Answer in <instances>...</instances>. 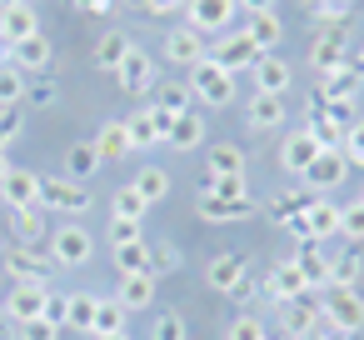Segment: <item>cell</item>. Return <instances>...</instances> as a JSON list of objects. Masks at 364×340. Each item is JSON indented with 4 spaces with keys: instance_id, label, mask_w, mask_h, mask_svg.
<instances>
[{
    "instance_id": "6da1fadb",
    "label": "cell",
    "mask_w": 364,
    "mask_h": 340,
    "mask_svg": "<svg viewBox=\"0 0 364 340\" xmlns=\"http://www.w3.org/2000/svg\"><path fill=\"white\" fill-rule=\"evenodd\" d=\"M90 255H95V235H90L80 220H60V225L50 230V260H55L60 270H80Z\"/></svg>"
},
{
    "instance_id": "7a4b0ae2",
    "label": "cell",
    "mask_w": 364,
    "mask_h": 340,
    "mask_svg": "<svg viewBox=\"0 0 364 340\" xmlns=\"http://www.w3.org/2000/svg\"><path fill=\"white\" fill-rule=\"evenodd\" d=\"M190 96H195L200 105H215V110H220V105H230V101H235V76L205 56V61L190 71Z\"/></svg>"
},
{
    "instance_id": "3957f363",
    "label": "cell",
    "mask_w": 364,
    "mask_h": 340,
    "mask_svg": "<svg viewBox=\"0 0 364 340\" xmlns=\"http://www.w3.org/2000/svg\"><path fill=\"white\" fill-rule=\"evenodd\" d=\"M41 210H60V215H85L90 210V190L80 180H60V175H41Z\"/></svg>"
},
{
    "instance_id": "277c9868",
    "label": "cell",
    "mask_w": 364,
    "mask_h": 340,
    "mask_svg": "<svg viewBox=\"0 0 364 340\" xmlns=\"http://www.w3.org/2000/svg\"><path fill=\"white\" fill-rule=\"evenodd\" d=\"M319 320H324V325H334L339 335H354V330L364 325V295H359V290H339V285H334V290L324 295V305H319Z\"/></svg>"
},
{
    "instance_id": "5b68a950",
    "label": "cell",
    "mask_w": 364,
    "mask_h": 340,
    "mask_svg": "<svg viewBox=\"0 0 364 340\" xmlns=\"http://www.w3.org/2000/svg\"><path fill=\"white\" fill-rule=\"evenodd\" d=\"M125 125H130V140H135V150H150V145H165V140H170V125H175V115H170V110H160V105L150 101V105H140V110H135Z\"/></svg>"
},
{
    "instance_id": "8992f818",
    "label": "cell",
    "mask_w": 364,
    "mask_h": 340,
    "mask_svg": "<svg viewBox=\"0 0 364 340\" xmlns=\"http://www.w3.org/2000/svg\"><path fill=\"white\" fill-rule=\"evenodd\" d=\"M240 16V6L235 0H185V26L190 31H200V36H210V31H230V21Z\"/></svg>"
},
{
    "instance_id": "52a82bcc",
    "label": "cell",
    "mask_w": 364,
    "mask_h": 340,
    "mask_svg": "<svg viewBox=\"0 0 364 340\" xmlns=\"http://www.w3.org/2000/svg\"><path fill=\"white\" fill-rule=\"evenodd\" d=\"M50 270H55V260L41 255L36 245H11V250H6V275H11L16 285H46Z\"/></svg>"
},
{
    "instance_id": "ba28073f",
    "label": "cell",
    "mask_w": 364,
    "mask_h": 340,
    "mask_svg": "<svg viewBox=\"0 0 364 340\" xmlns=\"http://www.w3.org/2000/svg\"><path fill=\"white\" fill-rule=\"evenodd\" d=\"M205 56H210V51H205V36H200V31H190V26H180V31H165V61H170V66H180V71H195Z\"/></svg>"
},
{
    "instance_id": "9c48e42d",
    "label": "cell",
    "mask_w": 364,
    "mask_h": 340,
    "mask_svg": "<svg viewBox=\"0 0 364 340\" xmlns=\"http://www.w3.org/2000/svg\"><path fill=\"white\" fill-rule=\"evenodd\" d=\"M210 61H215V66H225V71L235 76V71H250V66L259 61V46H255V41H250L245 31H225Z\"/></svg>"
},
{
    "instance_id": "30bf717a",
    "label": "cell",
    "mask_w": 364,
    "mask_h": 340,
    "mask_svg": "<svg viewBox=\"0 0 364 340\" xmlns=\"http://www.w3.org/2000/svg\"><path fill=\"white\" fill-rule=\"evenodd\" d=\"M349 180V160L339 155V150H319V160L304 170V185H309V195H324V190H339Z\"/></svg>"
},
{
    "instance_id": "8fae6325",
    "label": "cell",
    "mask_w": 364,
    "mask_h": 340,
    "mask_svg": "<svg viewBox=\"0 0 364 340\" xmlns=\"http://www.w3.org/2000/svg\"><path fill=\"white\" fill-rule=\"evenodd\" d=\"M309 295V280H304V265L289 255V260H279L274 270H269V300L274 305H289V300H304Z\"/></svg>"
},
{
    "instance_id": "7c38bea8",
    "label": "cell",
    "mask_w": 364,
    "mask_h": 340,
    "mask_svg": "<svg viewBox=\"0 0 364 340\" xmlns=\"http://www.w3.org/2000/svg\"><path fill=\"white\" fill-rule=\"evenodd\" d=\"M6 61H11L16 71H26V76H46V71H50V61H55V51H50V41H46V36L36 31V36L16 41Z\"/></svg>"
},
{
    "instance_id": "4fadbf2b",
    "label": "cell",
    "mask_w": 364,
    "mask_h": 340,
    "mask_svg": "<svg viewBox=\"0 0 364 340\" xmlns=\"http://www.w3.org/2000/svg\"><path fill=\"white\" fill-rule=\"evenodd\" d=\"M344 51H349L344 26H324V31H319V41L309 46V66L329 76V71H339V66H344Z\"/></svg>"
},
{
    "instance_id": "5bb4252c",
    "label": "cell",
    "mask_w": 364,
    "mask_h": 340,
    "mask_svg": "<svg viewBox=\"0 0 364 340\" xmlns=\"http://www.w3.org/2000/svg\"><path fill=\"white\" fill-rule=\"evenodd\" d=\"M0 200H6L11 210H26V205H41V175L36 170H6V180H0Z\"/></svg>"
},
{
    "instance_id": "9a60e30c",
    "label": "cell",
    "mask_w": 364,
    "mask_h": 340,
    "mask_svg": "<svg viewBox=\"0 0 364 340\" xmlns=\"http://www.w3.org/2000/svg\"><path fill=\"white\" fill-rule=\"evenodd\" d=\"M319 140L309 135V130H294V135H284V145H279V165L289 170V175H304L314 160H319Z\"/></svg>"
},
{
    "instance_id": "2e32d148",
    "label": "cell",
    "mask_w": 364,
    "mask_h": 340,
    "mask_svg": "<svg viewBox=\"0 0 364 340\" xmlns=\"http://www.w3.org/2000/svg\"><path fill=\"white\" fill-rule=\"evenodd\" d=\"M250 76H255V96H284L294 86V76H289V66L279 56H259L250 66Z\"/></svg>"
},
{
    "instance_id": "e0dca14e",
    "label": "cell",
    "mask_w": 364,
    "mask_h": 340,
    "mask_svg": "<svg viewBox=\"0 0 364 340\" xmlns=\"http://www.w3.org/2000/svg\"><path fill=\"white\" fill-rule=\"evenodd\" d=\"M115 76H120V86H125L130 96H145V91L155 86V61H150L140 46H130V56L120 61V71H115Z\"/></svg>"
},
{
    "instance_id": "ac0fdd59",
    "label": "cell",
    "mask_w": 364,
    "mask_h": 340,
    "mask_svg": "<svg viewBox=\"0 0 364 340\" xmlns=\"http://www.w3.org/2000/svg\"><path fill=\"white\" fill-rule=\"evenodd\" d=\"M115 300H120L125 310H150V305H155V275H150V270L120 275V285H115Z\"/></svg>"
},
{
    "instance_id": "d6986e66",
    "label": "cell",
    "mask_w": 364,
    "mask_h": 340,
    "mask_svg": "<svg viewBox=\"0 0 364 340\" xmlns=\"http://www.w3.org/2000/svg\"><path fill=\"white\" fill-rule=\"evenodd\" d=\"M46 300H50V290L46 285H16L11 295H6V315L21 325V320H36V315H46Z\"/></svg>"
},
{
    "instance_id": "ffe728a7",
    "label": "cell",
    "mask_w": 364,
    "mask_h": 340,
    "mask_svg": "<svg viewBox=\"0 0 364 340\" xmlns=\"http://www.w3.org/2000/svg\"><path fill=\"white\" fill-rule=\"evenodd\" d=\"M279 325H284L289 340H309V335L319 330V305H309V300H289V305H279Z\"/></svg>"
},
{
    "instance_id": "44dd1931",
    "label": "cell",
    "mask_w": 364,
    "mask_h": 340,
    "mask_svg": "<svg viewBox=\"0 0 364 340\" xmlns=\"http://www.w3.org/2000/svg\"><path fill=\"white\" fill-rule=\"evenodd\" d=\"M95 150H100V160H125V155L135 150L130 125H125V120H105V125L95 130Z\"/></svg>"
},
{
    "instance_id": "7402d4cb",
    "label": "cell",
    "mask_w": 364,
    "mask_h": 340,
    "mask_svg": "<svg viewBox=\"0 0 364 340\" xmlns=\"http://www.w3.org/2000/svg\"><path fill=\"white\" fill-rule=\"evenodd\" d=\"M299 220L309 225V235H314V240L339 235V205H334V200H324V195H309V205H304V215H299Z\"/></svg>"
},
{
    "instance_id": "603a6c76",
    "label": "cell",
    "mask_w": 364,
    "mask_h": 340,
    "mask_svg": "<svg viewBox=\"0 0 364 340\" xmlns=\"http://www.w3.org/2000/svg\"><path fill=\"white\" fill-rule=\"evenodd\" d=\"M289 120V110H284V96H255L250 101V130H279Z\"/></svg>"
},
{
    "instance_id": "cb8c5ba5",
    "label": "cell",
    "mask_w": 364,
    "mask_h": 340,
    "mask_svg": "<svg viewBox=\"0 0 364 340\" xmlns=\"http://www.w3.org/2000/svg\"><path fill=\"white\" fill-rule=\"evenodd\" d=\"M36 31H41V16H36V6H16V11H0V41H6V46H16V41L36 36Z\"/></svg>"
},
{
    "instance_id": "d4e9b609",
    "label": "cell",
    "mask_w": 364,
    "mask_h": 340,
    "mask_svg": "<svg viewBox=\"0 0 364 340\" xmlns=\"http://www.w3.org/2000/svg\"><path fill=\"white\" fill-rule=\"evenodd\" d=\"M245 36H250V41L259 46V56H274V46L284 41V21H279L274 11H264V16H250Z\"/></svg>"
},
{
    "instance_id": "484cf974",
    "label": "cell",
    "mask_w": 364,
    "mask_h": 340,
    "mask_svg": "<svg viewBox=\"0 0 364 340\" xmlns=\"http://www.w3.org/2000/svg\"><path fill=\"white\" fill-rule=\"evenodd\" d=\"M65 175L70 180H90V175H100V150H95V140H75L70 150H65Z\"/></svg>"
},
{
    "instance_id": "4316f807",
    "label": "cell",
    "mask_w": 364,
    "mask_h": 340,
    "mask_svg": "<svg viewBox=\"0 0 364 340\" xmlns=\"http://www.w3.org/2000/svg\"><path fill=\"white\" fill-rule=\"evenodd\" d=\"M195 210H200L205 220H220V225H225V220H250V215H255V200H220V195L205 190Z\"/></svg>"
},
{
    "instance_id": "83f0119b",
    "label": "cell",
    "mask_w": 364,
    "mask_h": 340,
    "mask_svg": "<svg viewBox=\"0 0 364 340\" xmlns=\"http://www.w3.org/2000/svg\"><path fill=\"white\" fill-rule=\"evenodd\" d=\"M46 230H50V225H46V210H41V205L11 210V235H16V245H41Z\"/></svg>"
},
{
    "instance_id": "f1b7e54d",
    "label": "cell",
    "mask_w": 364,
    "mask_h": 340,
    "mask_svg": "<svg viewBox=\"0 0 364 340\" xmlns=\"http://www.w3.org/2000/svg\"><path fill=\"white\" fill-rule=\"evenodd\" d=\"M245 275H250V270H245V255H215L210 270H205V280H210L215 290H225V295H230Z\"/></svg>"
},
{
    "instance_id": "f546056e",
    "label": "cell",
    "mask_w": 364,
    "mask_h": 340,
    "mask_svg": "<svg viewBox=\"0 0 364 340\" xmlns=\"http://www.w3.org/2000/svg\"><path fill=\"white\" fill-rule=\"evenodd\" d=\"M165 145H175V150H200V145H205V120H200L195 110L175 115V125H170V140H165Z\"/></svg>"
},
{
    "instance_id": "4dcf8cb0",
    "label": "cell",
    "mask_w": 364,
    "mask_h": 340,
    "mask_svg": "<svg viewBox=\"0 0 364 340\" xmlns=\"http://www.w3.org/2000/svg\"><path fill=\"white\" fill-rule=\"evenodd\" d=\"M95 305H100V295H90V290H75V295H65V325L70 330H95Z\"/></svg>"
},
{
    "instance_id": "1f68e13d",
    "label": "cell",
    "mask_w": 364,
    "mask_h": 340,
    "mask_svg": "<svg viewBox=\"0 0 364 340\" xmlns=\"http://www.w3.org/2000/svg\"><path fill=\"white\" fill-rule=\"evenodd\" d=\"M294 260L304 265V280H309V290H329V255H324L314 240H309V245H304Z\"/></svg>"
},
{
    "instance_id": "d6a6232c",
    "label": "cell",
    "mask_w": 364,
    "mask_h": 340,
    "mask_svg": "<svg viewBox=\"0 0 364 340\" xmlns=\"http://www.w3.org/2000/svg\"><path fill=\"white\" fill-rule=\"evenodd\" d=\"M304 130H309L324 150H339V140H344V130H349V125H344L339 115H329V110H314V120H309Z\"/></svg>"
},
{
    "instance_id": "836d02e7",
    "label": "cell",
    "mask_w": 364,
    "mask_h": 340,
    "mask_svg": "<svg viewBox=\"0 0 364 340\" xmlns=\"http://www.w3.org/2000/svg\"><path fill=\"white\" fill-rule=\"evenodd\" d=\"M130 185H135L150 205H160V200L170 195V170H160V165H140V175H135Z\"/></svg>"
},
{
    "instance_id": "e575fe53",
    "label": "cell",
    "mask_w": 364,
    "mask_h": 340,
    "mask_svg": "<svg viewBox=\"0 0 364 340\" xmlns=\"http://www.w3.org/2000/svg\"><path fill=\"white\" fill-rule=\"evenodd\" d=\"M125 56H130V41H125L120 31H105L100 46H95V66H100V71H120Z\"/></svg>"
},
{
    "instance_id": "d590c367",
    "label": "cell",
    "mask_w": 364,
    "mask_h": 340,
    "mask_svg": "<svg viewBox=\"0 0 364 340\" xmlns=\"http://www.w3.org/2000/svg\"><path fill=\"white\" fill-rule=\"evenodd\" d=\"M110 215H120V220H145V215H150V200H145L135 185H120L115 200H110Z\"/></svg>"
},
{
    "instance_id": "8d00e7d4",
    "label": "cell",
    "mask_w": 364,
    "mask_h": 340,
    "mask_svg": "<svg viewBox=\"0 0 364 340\" xmlns=\"http://www.w3.org/2000/svg\"><path fill=\"white\" fill-rule=\"evenodd\" d=\"M115 270L120 275H135V270H150V240H130V245H115Z\"/></svg>"
},
{
    "instance_id": "74e56055",
    "label": "cell",
    "mask_w": 364,
    "mask_h": 340,
    "mask_svg": "<svg viewBox=\"0 0 364 340\" xmlns=\"http://www.w3.org/2000/svg\"><path fill=\"white\" fill-rule=\"evenodd\" d=\"M125 315H130V310H125L115 295L100 300V305H95V330H90V335H120V330H125Z\"/></svg>"
},
{
    "instance_id": "f35d334b",
    "label": "cell",
    "mask_w": 364,
    "mask_h": 340,
    "mask_svg": "<svg viewBox=\"0 0 364 340\" xmlns=\"http://www.w3.org/2000/svg\"><path fill=\"white\" fill-rule=\"evenodd\" d=\"M225 340H269V330H264V320H259V310H240V315L230 320V330H225Z\"/></svg>"
},
{
    "instance_id": "ab89813d",
    "label": "cell",
    "mask_w": 364,
    "mask_h": 340,
    "mask_svg": "<svg viewBox=\"0 0 364 340\" xmlns=\"http://www.w3.org/2000/svg\"><path fill=\"white\" fill-rule=\"evenodd\" d=\"M0 105H26V71H16L11 61L0 66Z\"/></svg>"
},
{
    "instance_id": "60d3db41",
    "label": "cell",
    "mask_w": 364,
    "mask_h": 340,
    "mask_svg": "<svg viewBox=\"0 0 364 340\" xmlns=\"http://www.w3.org/2000/svg\"><path fill=\"white\" fill-rule=\"evenodd\" d=\"M210 175H245V150L240 145H215L210 150Z\"/></svg>"
},
{
    "instance_id": "b9f144b4",
    "label": "cell",
    "mask_w": 364,
    "mask_h": 340,
    "mask_svg": "<svg viewBox=\"0 0 364 340\" xmlns=\"http://www.w3.org/2000/svg\"><path fill=\"white\" fill-rule=\"evenodd\" d=\"M359 270H364L359 255H339V260H329V290H334V285H339V290H354V285H359Z\"/></svg>"
},
{
    "instance_id": "7bdbcfd3",
    "label": "cell",
    "mask_w": 364,
    "mask_h": 340,
    "mask_svg": "<svg viewBox=\"0 0 364 340\" xmlns=\"http://www.w3.org/2000/svg\"><path fill=\"white\" fill-rule=\"evenodd\" d=\"M150 340H190V325L180 310H160L155 325H150Z\"/></svg>"
},
{
    "instance_id": "ee69618b",
    "label": "cell",
    "mask_w": 364,
    "mask_h": 340,
    "mask_svg": "<svg viewBox=\"0 0 364 340\" xmlns=\"http://www.w3.org/2000/svg\"><path fill=\"white\" fill-rule=\"evenodd\" d=\"M190 101H195V96H190V86H180V81H165V86H160V96H155V105H160V110H170V115H185V110H190Z\"/></svg>"
},
{
    "instance_id": "f6af8a7d",
    "label": "cell",
    "mask_w": 364,
    "mask_h": 340,
    "mask_svg": "<svg viewBox=\"0 0 364 340\" xmlns=\"http://www.w3.org/2000/svg\"><path fill=\"white\" fill-rule=\"evenodd\" d=\"M339 235L344 240H364V195L349 200V205H339Z\"/></svg>"
},
{
    "instance_id": "bcb514c9",
    "label": "cell",
    "mask_w": 364,
    "mask_h": 340,
    "mask_svg": "<svg viewBox=\"0 0 364 340\" xmlns=\"http://www.w3.org/2000/svg\"><path fill=\"white\" fill-rule=\"evenodd\" d=\"M210 195H220V200H250V180L245 175H210Z\"/></svg>"
},
{
    "instance_id": "7dc6e473",
    "label": "cell",
    "mask_w": 364,
    "mask_h": 340,
    "mask_svg": "<svg viewBox=\"0 0 364 340\" xmlns=\"http://www.w3.org/2000/svg\"><path fill=\"white\" fill-rule=\"evenodd\" d=\"M339 155H344L349 165H364V120H349V130H344V140H339Z\"/></svg>"
},
{
    "instance_id": "c3c4849f",
    "label": "cell",
    "mask_w": 364,
    "mask_h": 340,
    "mask_svg": "<svg viewBox=\"0 0 364 340\" xmlns=\"http://www.w3.org/2000/svg\"><path fill=\"white\" fill-rule=\"evenodd\" d=\"M304 205H309V195H274V200H269V215L289 225L294 215H304Z\"/></svg>"
},
{
    "instance_id": "681fc988",
    "label": "cell",
    "mask_w": 364,
    "mask_h": 340,
    "mask_svg": "<svg viewBox=\"0 0 364 340\" xmlns=\"http://www.w3.org/2000/svg\"><path fill=\"white\" fill-rule=\"evenodd\" d=\"M105 240H110V250H115V245H130V240H145V235H140V220H120V215H110Z\"/></svg>"
},
{
    "instance_id": "f907efd6",
    "label": "cell",
    "mask_w": 364,
    "mask_h": 340,
    "mask_svg": "<svg viewBox=\"0 0 364 340\" xmlns=\"http://www.w3.org/2000/svg\"><path fill=\"white\" fill-rule=\"evenodd\" d=\"M16 330H21V340H60V325H55V320H46V315H36V320H21Z\"/></svg>"
},
{
    "instance_id": "816d5d0a",
    "label": "cell",
    "mask_w": 364,
    "mask_h": 340,
    "mask_svg": "<svg viewBox=\"0 0 364 340\" xmlns=\"http://www.w3.org/2000/svg\"><path fill=\"white\" fill-rule=\"evenodd\" d=\"M175 265H180V250H175V245H150V275H155V280H160L165 270H175Z\"/></svg>"
},
{
    "instance_id": "f5cc1de1",
    "label": "cell",
    "mask_w": 364,
    "mask_h": 340,
    "mask_svg": "<svg viewBox=\"0 0 364 340\" xmlns=\"http://www.w3.org/2000/svg\"><path fill=\"white\" fill-rule=\"evenodd\" d=\"M21 125H26V110H21V105H0V140L11 145V140L21 135Z\"/></svg>"
},
{
    "instance_id": "db71d44e",
    "label": "cell",
    "mask_w": 364,
    "mask_h": 340,
    "mask_svg": "<svg viewBox=\"0 0 364 340\" xmlns=\"http://www.w3.org/2000/svg\"><path fill=\"white\" fill-rule=\"evenodd\" d=\"M26 101L50 105V101H55V81H50V76H36V86H26Z\"/></svg>"
},
{
    "instance_id": "11a10c76",
    "label": "cell",
    "mask_w": 364,
    "mask_h": 340,
    "mask_svg": "<svg viewBox=\"0 0 364 340\" xmlns=\"http://www.w3.org/2000/svg\"><path fill=\"white\" fill-rule=\"evenodd\" d=\"M344 16H349V0H319V21L324 26H339Z\"/></svg>"
},
{
    "instance_id": "9f6ffc18",
    "label": "cell",
    "mask_w": 364,
    "mask_h": 340,
    "mask_svg": "<svg viewBox=\"0 0 364 340\" xmlns=\"http://www.w3.org/2000/svg\"><path fill=\"white\" fill-rule=\"evenodd\" d=\"M140 6L155 16H175V11H185V0H140Z\"/></svg>"
},
{
    "instance_id": "6f0895ef",
    "label": "cell",
    "mask_w": 364,
    "mask_h": 340,
    "mask_svg": "<svg viewBox=\"0 0 364 340\" xmlns=\"http://www.w3.org/2000/svg\"><path fill=\"white\" fill-rule=\"evenodd\" d=\"M46 320L65 325V295H50V300H46Z\"/></svg>"
},
{
    "instance_id": "680465c9",
    "label": "cell",
    "mask_w": 364,
    "mask_h": 340,
    "mask_svg": "<svg viewBox=\"0 0 364 340\" xmlns=\"http://www.w3.org/2000/svg\"><path fill=\"white\" fill-rule=\"evenodd\" d=\"M240 11H250V16H264V11H274V0H235Z\"/></svg>"
},
{
    "instance_id": "91938a15",
    "label": "cell",
    "mask_w": 364,
    "mask_h": 340,
    "mask_svg": "<svg viewBox=\"0 0 364 340\" xmlns=\"http://www.w3.org/2000/svg\"><path fill=\"white\" fill-rule=\"evenodd\" d=\"M75 11H85V16H105V11H110V0H75Z\"/></svg>"
},
{
    "instance_id": "94428289",
    "label": "cell",
    "mask_w": 364,
    "mask_h": 340,
    "mask_svg": "<svg viewBox=\"0 0 364 340\" xmlns=\"http://www.w3.org/2000/svg\"><path fill=\"white\" fill-rule=\"evenodd\" d=\"M344 66H349V71H359V76H364V51H359V56H354V61H344Z\"/></svg>"
},
{
    "instance_id": "6125c7cd",
    "label": "cell",
    "mask_w": 364,
    "mask_h": 340,
    "mask_svg": "<svg viewBox=\"0 0 364 340\" xmlns=\"http://www.w3.org/2000/svg\"><path fill=\"white\" fill-rule=\"evenodd\" d=\"M16 6H31V0H0V11H16Z\"/></svg>"
},
{
    "instance_id": "be15d7a7",
    "label": "cell",
    "mask_w": 364,
    "mask_h": 340,
    "mask_svg": "<svg viewBox=\"0 0 364 340\" xmlns=\"http://www.w3.org/2000/svg\"><path fill=\"white\" fill-rule=\"evenodd\" d=\"M6 170H11V155H6V150H0V180H6Z\"/></svg>"
},
{
    "instance_id": "e7e4bbea",
    "label": "cell",
    "mask_w": 364,
    "mask_h": 340,
    "mask_svg": "<svg viewBox=\"0 0 364 340\" xmlns=\"http://www.w3.org/2000/svg\"><path fill=\"white\" fill-rule=\"evenodd\" d=\"M95 340H130V335H125V330H120V335H95Z\"/></svg>"
},
{
    "instance_id": "03108f58",
    "label": "cell",
    "mask_w": 364,
    "mask_h": 340,
    "mask_svg": "<svg viewBox=\"0 0 364 340\" xmlns=\"http://www.w3.org/2000/svg\"><path fill=\"white\" fill-rule=\"evenodd\" d=\"M6 56H11V46H6V41H0V66H6Z\"/></svg>"
}]
</instances>
